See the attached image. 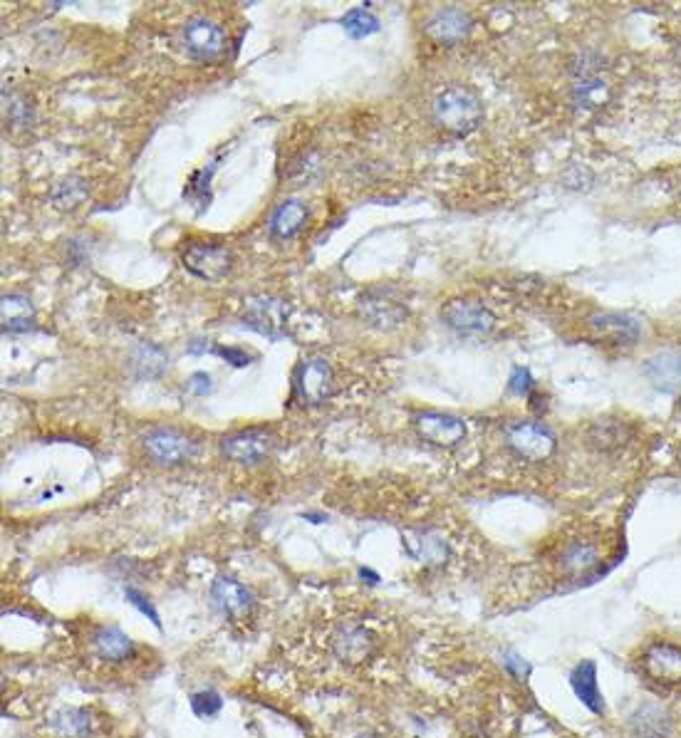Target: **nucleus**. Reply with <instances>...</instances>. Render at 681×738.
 <instances>
[{
  "mask_svg": "<svg viewBox=\"0 0 681 738\" xmlns=\"http://www.w3.org/2000/svg\"><path fill=\"white\" fill-rule=\"evenodd\" d=\"M221 451L226 459L243 466H258L270 459L275 451V436L265 429H243L226 436L221 441Z\"/></svg>",
  "mask_w": 681,
  "mask_h": 738,
  "instance_id": "obj_7",
  "label": "nucleus"
},
{
  "mask_svg": "<svg viewBox=\"0 0 681 738\" xmlns=\"http://www.w3.org/2000/svg\"><path fill=\"white\" fill-rule=\"evenodd\" d=\"M0 313H3V330L5 332H28L33 330L35 320V308L25 295L8 293L3 295V303H0Z\"/></svg>",
  "mask_w": 681,
  "mask_h": 738,
  "instance_id": "obj_24",
  "label": "nucleus"
},
{
  "mask_svg": "<svg viewBox=\"0 0 681 738\" xmlns=\"http://www.w3.org/2000/svg\"><path fill=\"white\" fill-rule=\"evenodd\" d=\"M142 444L149 459L161 466H181L196 454L194 439L174 426H154L142 436Z\"/></svg>",
  "mask_w": 681,
  "mask_h": 738,
  "instance_id": "obj_4",
  "label": "nucleus"
},
{
  "mask_svg": "<svg viewBox=\"0 0 681 738\" xmlns=\"http://www.w3.org/2000/svg\"><path fill=\"white\" fill-rule=\"evenodd\" d=\"M360 313L369 325L379 327V330H392L407 320V308L399 300L389 298L387 293H379V290H372L360 300Z\"/></svg>",
  "mask_w": 681,
  "mask_h": 738,
  "instance_id": "obj_17",
  "label": "nucleus"
},
{
  "mask_svg": "<svg viewBox=\"0 0 681 738\" xmlns=\"http://www.w3.org/2000/svg\"><path fill=\"white\" fill-rule=\"evenodd\" d=\"M216 352H218V355H221V357H226V360L231 362V365H236V367L248 365V360H251V357H248L246 352H243V350H231V347H228V350H223V347H218Z\"/></svg>",
  "mask_w": 681,
  "mask_h": 738,
  "instance_id": "obj_37",
  "label": "nucleus"
},
{
  "mask_svg": "<svg viewBox=\"0 0 681 738\" xmlns=\"http://www.w3.org/2000/svg\"><path fill=\"white\" fill-rule=\"evenodd\" d=\"M85 194H87V189L82 186V181H62V184L55 189L53 196L62 209H67V206L72 209V206H77L82 199H85Z\"/></svg>",
  "mask_w": 681,
  "mask_h": 738,
  "instance_id": "obj_30",
  "label": "nucleus"
},
{
  "mask_svg": "<svg viewBox=\"0 0 681 738\" xmlns=\"http://www.w3.org/2000/svg\"><path fill=\"white\" fill-rule=\"evenodd\" d=\"M644 377L664 394L681 392V355L679 352H659L644 365Z\"/></svg>",
  "mask_w": 681,
  "mask_h": 738,
  "instance_id": "obj_20",
  "label": "nucleus"
},
{
  "mask_svg": "<svg viewBox=\"0 0 681 738\" xmlns=\"http://www.w3.org/2000/svg\"><path fill=\"white\" fill-rule=\"evenodd\" d=\"M90 652L97 662L109 664V667H122L137 657V644L119 627L102 625L90 634Z\"/></svg>",
  "mask_w": 681,
  "mask_h": 738,
  "instance_id": "obj_11",
  "label": "nucleus"
},
{
  "mask_svg": "<svg viewBox=\"0 0 681 738\" xmlns=\"http://www.w3.org/2000/svg\"><path fill=\"white\" fill-rule=\"evenodd\" d=\"M629 426L625 422H617V419H600V422L592 424L590 429V441L600 451H615L629 439Z\"/></svg>",
  "mask_w": 681,
  "mask_h": 738,
  "instance_id": "obj_26",
  "label": "nucleus"
},
{
  "mask_svg": "<svg viewBox=\"0 0 681 738\" xmlns=\"http://www.w3.org/2000/svg\"><path fill=\"white\" fill-rule=\"evenodd\" d=\"M434 119L449 134L464 137L483 122V105L466 87H449L434 100Z\"/></svg>",
  "mask_w": 681,
  "mask_h": 738,
  "instance_id": "obj_1",
  "label": "nucleus"
},
{
  "mask_svg": "<svg viewBox=\"0 0 681 738\" xmlns=\"http://www.w3.org/2000/svg\"><path fill=\"white\" fill-rule=\"evenodd\" d=\"M211 600L231 620H246L253 610V592L233 578H218L211 585Z\"/></svg>",
  "mask_w": 681,
  "mask_h": 738,
  "instance_id": "obj_14",
  "label": "nucleus"
},
{
  "mask_svg": "<svg viewBox=\"0 0 681 738\" xmlns=\"http://www.w3.org/2000/svg\"><path fill=\"white\" fill-rule=\"evenodd\" d=\"M573 100L585 112H595V109H602V105H607L610 87H607V82L602 77H585V80L575 82Z\"/></svg>",
  "mask_w": 681,
  "mask_h": 738,
  "instance_id": "obj_25",
  "label": "nucleus"
},
{
  "mask_svg": "<svg viewBox=\"0 0 681 738\" xmlns=\"http://www.w3.org/2000/svg\"><path fill=\"white\" fill-rule=\"evenodd\" d=\"M506 444L518 459L530 461V464L548 461L555 454V449H558L555 434L540 422H518L508 426Z\"/></svg>",
  "mask_w": 681,
  "mask_h": 738,
  "instance_id": "obj_3",
  "label": "nucleus"
},
{
  "mask_svg": "<svg viewBox=\"0 0 681 738\" xmlns=\"http://www.w3.org/2000/svg\"><path fill=\"white\" fill-rule=\"evenodd\" d=\"M414 426H417L421 439L434 446H456L466 436V424L461 419L441 412L419 414L414 419Z\"/></svg>",
  "mask_w": 681,
  "mask_h": 738,
  "instance_id": "obj_15",
  "label": "nucleus"
},
{
  "mask_svg": "<svg viewBox=\"0 0 681 738\" xmlns=\"http://www.w3.org/2000/svg\"><path fill=\"white\" fill-rule=\"evenodd\" d=\"M166 367V352L157 345H142L134 352V372L139 377H159Z\"/></svg>",
  "mask_w": 681,
  "mask_h": 738,
  "instance_id": "obj_27",
  "label": "nucleus"
},
{
  "mask_svg": "<svg viewBox=\"0 0 681 738\" xmlns=\"http://www.w3.org/2000/svg\"><path fill=\"white\" fill-rule=\"evenodd\" d=\"M407 553L414 560L426 565H439L444 563L446 555H449V545H446L444 535L436 533V530H419V533H409L407 540Z\"/></svg>",
  "mask_w": 681,
  "mask_h": 738,
  "instance_id": "obj_21",
  "label": "nucleus"
},
{
  "mask_svg": "<svg viewBox=\"0 0 681 738\" xmlns=\"http://www.w3.org/2000/svg\"><path fill=\"white\" fill-rule=\"evenodd\" d=\"M293 384L300 402L308 404V407H317L335 394V372H332L330 362L322 360V357H313L298 367Z\"/></svg>",
  "mask_w": 681,
  "mask_h": 738,
  "instance_id": "obj_6",
  "label": "nucleus"
},
{
  "mask_svg": "<svg viewBox=\"0 0 681 738\" xmlns=\"http://www.w3.org/2000/svg\"><path fill=\"white\" fill-rule=\"evenodd\" d=\"M127 597H129V602H132V605H137V607H139V610H142V612H144V615H149V617H152V622H154V625H159V615H157V610H154V607H152V605H149V602H147V600H144V597H142V595H139V592H137V590H127Z\"/></svg>",
  "mask_w": 681,
  "mask_h": 738,
  "instance_id": "obj_35",
  "label": "nucleus"
},
{
  "mask_svg": "<svg viewBox=\"0 0 681 738\" xmlns=\"http://www.w3.org/2000/svg\"><path fill=\"white\" fill-rule=\"evenodd\" d=\"M570 686H573L575 696L582 701V706H587L597 716L605 714V696H602L600 684H597V664L592 659H582L577 664L573 674H570Z\"/></svg>",
  "mask_w": 681,
  "mask_h": 738,
  "instance_id": "obj_19",
  "label": "nucleus"
},
{
  "mask_svg": "<svg viewBox=\"0 0 681 738\" xmlns=\"http://www.w3.org/2000/svg\"><path fill=\"white\" fill-rule=\"evenodd\" d=\"M223 701L216 691H201V694L191 696V709L196 711L199 716L209 719V716H216L221 711Z\"/></svg>",
  "mask_w": 681,
  "mask_h": 738,
  "instance_id": "obj_31",
  "label": "nucleus"
},
{
  "mask_svg": "<svg viewBox=\"0 0 681 738\" xmlns=\"http://www.w3.org/2000/svg\"><path fill=\"white\" fill-rule=\"evenodd\" d=\"M473 28V20L466 10L461 8H441L426 23V33L441 45H456L469 38Z\"/></svg>",
  "mask_w": 681,
  "mask_h": 738,
  "instance_id": "obj_16",
  "label": "nucleus"
},
{
  "mask_svg": "<svg viewBox=\"0 0 681 738\" xmlns=\"http://www.w3.org/2000/svg\"><path fill=\"white\" fill-rule=\"evenodd\" d=\"M642 672L662 686L681 684V644L652 642L642 654Z\"/></svg>",
  "mask_w": 681,
  "mask_h": 738,
  "instance_id": "obj_10",
  "label": "nucleus"
},
{
  "mask_svg": "<svg viewBox=\"0 0 681 738\" xmlns=\"http://www.w3.org/2000/svg\"><path fill=\"white\" fill-rule=\"evenodd\" d=\"M605 560V548L600 540L590 535H577L570 538L555 555V570L563 580H582L595 575Z\"/></svg>",
  "mask_w": 681,
  "mask_h": 738,
  "instance_id": "obj_2",
  "label": "nucleus"
},
{
  "mask_svg": "<svg viewBox=\"0 0 681 738\" xmlns=\"http://www.w3.org/2000/svg\"><path fill=\"white\" fill-rule=\"evenodd\" d=\"M677 57H679V65H681V45H679V53H677Z\"/></svg>",
  "mask_w": 681,
  "mask_h": 738,
  "instance_id": "obj_38",
  "label": "nucleus"
},
{
  "mask_svg": "<svg viewBox=\"0 0 681 738\" xmlns=\"http://www.w3.org/2000/svg\"><path fill=\"white\" fill-rule=\"evenodd\" d=\"M305 221H308V206L303 201H283L270 216V233L280 238V241H288V238H295L303 231Z\"/></svg>",
  "mask_w": 681,
  "mask_h": 738,
  "instance_id": "obj_22",
  "label": "nucleus"
},
{
  "mask_svg": "<svg viewBox=\"0 0 681 738\" xmlns=\"http://www.w3.org/2000/svg\"><path fill=\"white\" fill-rule=\"evenodd\" d=\"M595 330L615 345H634L639 340V322L629 315L605 313L592 320Z\"/></svg>",
  "mask_w": 681,
  "mask_h": 738,
  "instance_id": "obj_23",
  "label": "nucleus"
},
{
  "mask_svg": "<svg viewBox=\"0 0 681 738\" xmlns=\"http://www.w3.org/2000/svg\"><path fill=\"white\" fill-rule=\"evenodd\" d=\"M506 669H508V672L516 674L518 679H525V677H528V672H530L528 664H525L521 657H516V654H508V657H506Z\"/></svg>",
  "mask_w": 681,
  "mask_h": 738,
  "instance_id": "obj_36",
  "label": "nucleus"
},
{
  "mask_svg": "<svg viewBox=\"0 0 681 738\" xmlns=\"http://www.w3.org/2000/svg\"><path fill=\"white\" fill-rule=\"evenodd\" d=\"M211 387H213L211 377H209V374H204V372L191 374V379L186 382V392L196 394V397H204V394H209Z\"/></svg>",
  "mask_w": 681,
  "mask_h": 738,
  "instance_id": "obj_33",
  "label": "nucleus"
},
{
  "mask_svg": "<svg viewBox=\"0 0 681 738\" xmlns=\"http://www.w3.org/2000/svg\"><path fill=\"white\" fill-rule=\"evenodd\" d=\"M184 268L204 283H221L233 270V253L216 243H191L184 251Z\"/></svg>",
  "mask_w": 681,
  "mask_h": 738,
  "instance_id": "obj_5",
  "label": "nucleus"
},
{
  "mask_svg": "<svg viewBox=\"0 0 681 738\" xmlns=\"http://www.w3.org/2000/svg\"><path fill=\"white\" fill-rule=\"evenodd\" d=\"M243 320L248 325H253L256 330H261L263 335L270 337H278L280 330H283L285 320H288V305L278 298H251L246 303V315Z\"/></svg>",
  "mask_w": 681,
  "mask_h": 738,
  "instance_id": "obj_18",
  "label": "nucleus"
},
{
  "mask_svg": "<svg viewBox=\"0 0 681 738\" xmlns=\"http://www.w3.org/2000/svg\"><path fill=\"white\" fill-rule=\"evenodd\" d=\"M627 729L632 738H669L674 734V716L659 701H644L629 714Z\"/></svg>",
  "mask_w": 681,
  "mask_h": 738,
  "instance_id": "obj_12",
  "label": "nucleus"
},
{
  "mask_svg": "<svg viewBox=\"0 0 681 738\" xmlns=\"http://www.w3.org/2000/svg\"><path fill=\"white\" fill-rule=\"evenodd\" d=\"M530 387H533V379H530V372L523 367L513 369V377H511V392L516 394H528Z\"/></svg>",
  "mask_w": 681,
  "mask_h": 738,
  "instance_id": "obj_34",
  "label": "nucleus"
},
{
  "mask_svg": "<svg viewBox=\"0 0 681 738\" xmlns=\"http://www.w3.org/2000/svg\"><path fill=\"white\" fill-rule=\"evenodd\" d=\"M342 28L347 30L350 38L360 40V38H369V35L377 33L379 20H377V15L369 13L367 8H352L350 13L342 18Z\"/></svg>",
  "mask_w": 681,
  "mask_h": 738,
  "instance_id": "obj_28",
  "label": "nucleus"
},
{
  "mask_svg": "<svg viewBox=\"0 0 681 738\" xmlns=\"http://www.w3.org/2000/svg\"><path fill=\"white\" fill-rule=\"evenodd\" d=\"M30 114V107L23 105V102H15V95H8L5 92V117L10 119V122H25Z\"/></svg>",
  "mask_w": 681,
  "mask_h": 738,
  "instance_id": "obj_32",
  "label": "nucleus"
},
{
  "mask_svg": "<svg viewBox=\"0 0 681 738\" xmlns=\"http://www.w3.org/2000/svg\"><path fill=\"white\" fill-rule=\"evenodd\" d=\"M57 729H60L62 736H82L90 731V716L85 714V711H75V709H67L62 711L60 716L55 719Z\"/></svg>",
  "mask_w": 681,
  "mask_h": 738,
  "instance_id": "obj_29",
  "label": "nucleus"
},
{
  "mask_svg": "<svg viewBox=\"0 0 681 738\" xmlns=\"http://www.w3.org/2000/svg\"><path fill=\"white\" fill-rule=\"evenodd\" d=\"M184 45L196 60H216L226 50V33L209 18H194L184 28Z\"/></svg>",
  "mask_w": 681,
  "mask_h": 738,
  "instance_id": "obj_13",
  "label": "nucleus"
},
{
  "mask_svg": "<svg viewBox=\"0 0 681 738\" xmlns=\"http://www.w3.org/2000/svg\"><path fill=\"white\" fill-rule=\"evenodd\" d=\"M441 320L459 335H488L496 327V315L476 300H449L441 308Z\"/></svg>",
  "mask_w": 681,
  "mask_h": 738,
  "instance_id": "obj_9",
  "label": "nucleus"
},
{
  "mask_svg": "<svg viewBox=\"0 0 681 738\" xmlns=\"http://www.w3.org/2000/svg\"><path fill=\"white\" fill-rule=\"evenodd\" d=\"M374 647H377V639L360 622L345 620L330 634L332 654L345 664H362L372 657Z\"/></svg>",
  "mask_w": 681,
  "mask_h": 738,
  "instance_id": "obj_8",
  "label": "nucleus"
}]
</instances>
